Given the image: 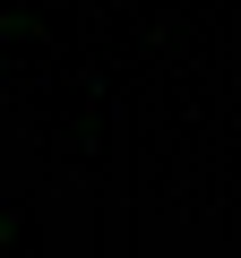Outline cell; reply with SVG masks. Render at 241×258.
Instances as JSON below:
<instances>
[]
</instances>
